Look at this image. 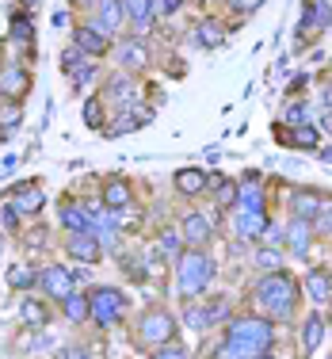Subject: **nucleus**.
<instances>
[{"mask_svg":"<svg viewBox=\"0 0 332 359\" xmlns=\"http://www.w3.org/2000/svg\"><path fill=\"white\" fill-rule=\"evenodd\" d=\"M77 50L80 54H88V58H100L103 50H107V35H100V31L92 27V23H88V27H77Z\"/></svg>","mask_w":332,"mask_h":359,"instance_id":"10","label":"nucleus"},{"mask_svg":"<svg viewBox=\"0 0 332 359\" xmlns=\"http://www.w3.org/2000/svg\"><path fill=\"white\" fill-rule=\"evenodd\" d=\"M153 0H123V12L134 20L137 31H149V20H153Z\"/></svg>","mask_w":332,"mask_h":359,"instance_id":"16","label":"nucleus"},{"mask_svg":"<svg viewBox=\"0 0 332 359\" xmlns=\"http://www.w3.org/2000/svg\"><path fill=\"white\" fill-rule=\"evenodd\" d=\"M126 309V298L123 291L115 287H96L92 295H88V317H92L96 325H115L119 317H123Z\"/></svg>","mask_w":332,"mask_h":359,"instance_id":"4","label":"nucleus"},{"mask_svg":"<svg viewBox=\"0 0 332 359\" xmlns=\"http://www.w3.org/2000/svg\"><path fill=\"white\" fill-rule=\"evenodd\" d=\"M153 359H188V352H183L180 344H165V348H160V352L153 356Z\"/></svg>","mask_w":332,"mask_h":359,"instance_id":"38","label":"nucleus"},{"mask_svg":"<svg viewBox=\"0 0 332 359\" xmlns=\"http://www.w3.org/2000/svg\"><path fill=\"white\" fill-rule=\"evenodd\" d=\"M12 35L20 38V43H23V38H27V35H31V23H27V15H23V12H20V15H15V20H12Z\"/></svg>","mask_w":332,"mask_h":359,"instance_id":"37","label":"nucleus"},{"mask_svg":"<svg viewBox=\"0 0 332 359\" xmlns=\"http://www.w3.org/2000/svg\"><path fill=\"white\" fill-rule=\"evenodd\" d=\"M225 317H229V306H225V302H218V306L210 302V306H206V325H214V321H225Z\"/></svg>","mask_w":332,"mask_h":359,"instance_id":"35","label":"nucleus"},{"mask_svg":"<svg viewBox=\"0 0 332 359\" xmlns=\"http://www.w3.org/2000/svg\"><path fill=\"white\" fill-rule=\"evenodd\" d=\"M92 73L96 69H92V61H88V65H80V69L73 73V80H77V85H88V80H92Z\"/></svg>","mask_w":332,"mask_h":359,"instance_id":"42","label":"nucleus"},{"mask_svg":"<svg viewBox=\"0 0 332 359\" xmlns=\"http://www.w3.org/2000/svg\"><path fill=\"white\" fill-rule=\"evenodd\" d=\"M195 35H199V43L202 46H222V31H218V23H199V31H195Z\"/></svg>","mask_w":332,"mask_h":359,"instance_id":"28","label":"nucleus"},{"mask_svg":"<svg viewBox=\"0 0 332 359\" xmlns=\"http://www.w3.org/2000/svg\"><path fill=\"white\" fill-rule=\"evenodd\" d=\"M210 279H214V260H210L206 252L191 249V252H180V256H176V291H180L183 298L202 295Z\"/></svg>","mask_w":332,"mask_h":359,"instance_id":"2","label":"nucleus"},{"mask_svg":"<svg viewBox=\"0 0 332 359\" xmlns=\"http://www.w3.org/2000/svg\"><path fill=\"white\" fill-rule=\"evenodd\" d=\"M160 249L176 256V252H180V237H176V233H165V237H160Z\"/></svg>","mask_w":332,"mask_h":359,"instance_id":"41","label":"nucleus"},{"mask_svg":"<svg viewBox=\"0 0 332 359\" xmlns=\"http://www.w3.org/2000/svg\"><path fill=\"white\" fill-rule=\"evenodd\" d=\"M180 8V0H160V12H176Z\"/></svg>","mask_w":332,"mask_h":359,"instance_id":"49","label":"nucleus"},{"mask_svg":"<svg viewBox=\"0 0 332 359\" xmlns=\"http://www.w3.org/2000/svg\"><path fill=\"white\" fill-rule=\"evenodd\" d=\"M27 85H31V77H27L23 65H8V69H0V96H4V100H20V96L27 92Z\"/></svg>","mask_w":332,"mask_h":359,"instance_id":"6","label":"nucleus"},{"mask_svg":"<svg viewBox=\"0 0 332 359\" xmlns=\"http://www.w3.org/2000/svg\"><path fill=\"white\" fill-rule=\"evenodd\" d=\"M237 203H241V210H264V191H260V184H256V176H248L237 184Z\"/></svg>","mask_w":332,"mask_h":359,"instance_id":"14","label":"nucleus"},{"mask_svg":"<svg viewBox=\"0 0 332 359\" xmlns=\"http://www.w3.org/2000/svg\"><path fill=\"white\" fill-rule=\"evenodd\" d=\"M8 283H12L15 291H23V287H31V283H35V275H31L27 268H12V272H8Z\"/></svg>","mask_w":332,"mask_h":359,"instance_id":"32","label":"nucleus"},{"mask_svg":"<svg viewBox=\"0 0 332 359\" xmlns=\"http://www.w3.org/2000/svg\"><path fill=\"white\" fill-rule=\"evenodd\" d=\"M214 359H245V356H241V352H233L229 344H222V348L214 352Z\"/></svg>","mask_w":332,"mask_h":359,"instance_id":"45","label":"nucleus"},{"mask_svg":"<svg viewBox=\"0 0 332 359\" xmlns=\"http://www.w3.org/2000/svg\"><path fill=\"white\" fill-rule=\"evenodd\" d=\"M305 119H310V111H305L302 103H290V108L282 111V122H294V126H302Z\"/></svg>","mask_w":332,"mask_h":359,"instance_id":"34","label":"nucleus"},{"mask_svg":"<svg viewBox=\"0 0 332 359\" xmlns=\"http://www.w3.org/2000/svg\"><path fill=\"white\" fill-rule=\"evenodd\" d=\"M294 207H298V218H313V214H321V210H325V203H321L313 191H298Z\"/></svg>","mask_w":332,"mask_h":359,"instance_id":"23","label":"nucleus"},{"mask_svg":"<svg viewBox=\"0 0 332 359\" xmlns=\"http://www.w3.org/2000/svg\"><path fill=\"white\" fill-rule=\"evenodd\" d=\"M66 23H69V12H54V27L61 31V27H66Z\"/></svg>","mask_w":332,"mask_h":359,"instance_id":"48","label":"nucleus"},{"mask_svg":"<svg viewBox=\"0 0 332 359\" xmlns=\"http://www.w3.org/2000/svg\"><path fill=\"white\" fill-rule=\"evenodd\" d=\"M20 314H23V321H27V325H46V309L38 306V302H31V298L20 306Z\"/></svg>","mask_w":332,"mask_h":359,"instance_id":"29","label":"nucleus"},{"mask_svg":"<svg viewBox=\"0 0 332 359\" xmlns=\"http://www.w3.org/2000/svg\"><path fill=\"white\" fill-rule=\"evenodd\" d=\"M233 226H237L241 237H260V233H267V214L264 210H237Z\"/></svg>","mask_w":332,"mask_h":359,"instance_id":"11","label":"nucleus"},{"mask_svg":"<svg viewBox=\"0 0 332 359\" xmlns=\"http://www.w3.org/2000/svg\"><path fill=\"white\" fill-rule=\"evenodd\" d=\"M61 226L69 233H88L92 230V218H88L84 207H61Z\"/></svg>","mask_w":332,"mask_h":359,"instance_id":"18","label":"nucleus"},{"mask_svg":"<svg viewBox=\"0 0 332 359\" xmlns=\"http://www.w3.org/2000/svg\"><path fill=\"white\" fill-rule=\"evenodd\" d=\"M260 359H267V356H260Z\"/></svg>","mask_w":332,"mask_h":359,"instance_id":"53","label":"nucleus"},{"mask_svg":"<svg viewBox=\"0 0 332 359\" xmlns=\"http://www.w3.org/2000/svg\"><path fill=\"white\" fill-rule=\"evenodd\" d=\"M126 203H130V187H126L123 180H111V184L103 187V207L107 210H126Z\"/></svg>","mask_w":332,"mask_h":359,"instance_id":"19","label":"nucleus"},{"mask_svg":"<svg viewBox=\"0 0 332 359\" xmlns=\"http://www.w3.org/2000/svg\"><path fill=\"white\" fill-rule=\"evenodd\" d=\"M61 302H66V317H69V321H84V317H88V295H77V291H73V295H66Z\"/></svg>","mask_w":332,"mask_h":359,"instance_id":"24","label":"nucleus"},{"mask_svg":"<svg viewBox=\"0 0 332 359\" xmlns=\"http://www.w3.org/2000/svg\"><path fill=\"white\" fill-rule=\"evenodd\" d=\"M61 359H88V352H84V348H66Z\"/></svg>","mask_w":332,"mask_h":359,"instance_id":"47","label":"nucleus"},{"mask_svg":"<svg viewBox=\"0 0 332 359\" xmlns=\"http://www.w3.org/2000/svg\"><path fill=\"white\" fill-rule=\"evenodd\" d=\"M271 340H275V325L267 317H237V321H229V332H225V344L245 359L267 356Z\"/></svg>","mask_w":332,"mask_h":359,"instance_id":"1","label":"nucleus"},{"mask_svg":"<svg viewBox=\"0 0 332 359\" xmlns=\"http://www.w3.org/2000/svg\"><path fill=\"white\" fill-rule=\"evenodd\" d=\"M27 4H35V0H27Z\"/></svg>","mask_w":332,"mask_h":359,"instance_id":"52","label":"nucleus"},{"mask_svg":"<svg viewBox=\"0 0 332 359\" xmlns=\"http://www.w3.org/2000/svg\"><path fill=\"white\" fill-rule=\"evenodd\" d=\"M119 119H123V122H115V126H111L107 134H130V130L145 126V122H149L153 115H149V111H145V108H134L130 115H119Z\"/></svg>","mask_w":332,"mask_h":359,"instance_id":"21","label":"nucleus"},{"mask_svg":"<svg viewBox=\"0 0 332 359\" xmlns=\"http://www.w3.org/2000/svg\"><path fill=\"white\" fill-rule=\"evenodd\" d=\"M38 283H43V291L50 298H66V295H73V272H66V268H46L43 275H38Z\"/></svg>","mask_w":332,"mask_h":359,"instance_id":"7","label":"nucleus"},{"mask_svg":"<svg viewBox=\"0 0 332 359\" xmlns=\"http://www.w3.org/2000/svg\"><path fill=\"white\" fill-rule=\"evenodd\" d=\"M325 103H329V108H332V88H329V92H325Z\"/></svg>","mask_w":332,"mask_h":359,"instance_id":"51","label":"nucleus"},{"mask_svg":"<svg viewBox=\"0 0 332 359\" xmlns=\"http://www.w3.org/2000/svg\"><path fill=\"white\" fill-rule=\"evenodd\" d=\"M305 295L313 302H332V275L329 272H310L305 275Z\"/></svg>","mask_w":332,"mask_h":359,"instance_id":"15","label":"nucleus"},{"mask_svg":"<svg viewBox=\"0 0 332 359\" xmlns=\"http://www.w3.org/2000/svg\"><path fill=\"white\" fill-rule=\"evenodd\" d=\"M294 298H298V287H294V279H290V275H282V272L264 275L260 287H256V302L264 306V314L279 317V321L294 314Z\"/></svg>","mask_w":332,"mask_h":359,"instance_id":"3","label":"nucleus"},{"mask_svg":"<svg viewBox=\"0 0 332 359\" xmlns=\"http://www.w3.org/2000/svg\"><path fill=\"white\" fill-rule=\"evenodd\" d=\"M80 65H84V54H80V50H66V54H61V69H66L69 77L80 69Z\"/></svg>","mask_w":332,"mask_h":359,"instance_id":"33","label":"nucleus"},{"mask_svg":"<svg viewBox=\"0 0 332 359\" xmlns=\"http://www.w3.org/2000/svg\"><path fill=\"white\" fill-rule=\"evenodd\" d=\"M142 340L145 344H157V348H165V344H172V337H176V321L165 314V309H153V314H145L142 317Z\"/></svg>","mask_w":332,"mask_h":359,"instance_id":"5","label":"nucleus"},{"mask_svg":"<svg viewBox=\"0 0 332 359\" xmlns=\"http://www.w3.org/2000/svg\"><path fill=\"white\" fill-rule=\"evenodd\" d=\"M188 325H195V329H202V325H206V314H202V309H191V314H188Z\"/></svg>","mask_w":332,"mask_h":359,"instance_id":"46","label":"nucleus"},{"mask_svg":"<svg viewBox=\"0 0 332 359\" xmlns=\"http://www.w3.org/2000/svg\"><path fill=\"white\" fill-rule=\"evenodd\" d=\"M321 161H329V165H332V149H321Z\"/></svg>","mask_w":332,"mask_h":359,"instance_id":"50","label":"nucleus"},{"mask_svg":"<svg viewBox=\"0 0 332 359\" xmlns=\"http://www.w3.org/2000/svg\"><path fill=\"white\" fill-rule=\"evenodd\" d=\"M321 337H325V325H321V317L313 314L310 321H305V332H302V348H305V356L313 352V348L321 344Z\"/></svg>","mask_w":332,"mask_h":359,"instance_id":"22","label":"nucleus"},{"mask_svg":"<svg viewBox=\"0 0 332 359\" xmlns=\"http://www.w3.org/2000/svg\"><path fill=\"white\" fill-rule=\"evenodd\" d=\"M66 249H69V256H77V260H84V264H96L100 260V241H96V233H73V237L66 241Z\"/></svg>","mask_w":332,"mask_h":359,"instance_id":"8","label":"nucleus"},{"mask_svg":"<svg viewBox=\"0 0 332 359\" xmlns=\"http://www.w3.org/2000/svg\"><path fill=\"white\" fill-rule=\"evenodd\" d=\"M287 237H290V252H294V256H305V252H310V244H313L310 222H305V218H294V222L287 226Z\"/></svg>","mask_w":332,"mask_h":359,"instance_id":"13","label":"nucleus"},{"mask_svg":"<svg viewBox=\"0 0 332 359\" xmlns=\"http://www.w3.org/2000/svg\"><path fill=\"white\" fill-rule=\"evenodd\" d=\"M100 35H111V31L123 27V0H100V20L92 23Z\"/></svg>","mask_w":332,"mask_h":359,"instance_id":"9","label":"nucleus"},{"mask_svg":"<svg viewBox=\"0 0 332 359\" xmlns=\"http://www.w3.org/2000/svg\"><path fill=\"white\" fill-rule=\"evenodd\" d=\"M15 122H20V108H4V130H15Z\"/></svg>","mask_w":332,"mask_h":359,"instance_id":"43","label":"nucleus"},{"mask_svg":"<svg viewBox=\"0 0 332 359\" xmlns=\"http://www.w3.org/2000/svg\"><path fill=\"white\" fill-rule=\"evenodd\" d=\"M15 214H35L38 207H43V191H38L35 184H23L20 191H15Z\"/></svg>","mask_w":332,"mask_h":359,"instance_id":"17","label":"nucleus"},{"mask_svg":"<svg viewBox=\"0 0 332 359\" xmlns=\"http://www.w3.org/2000/svg\"><path fill=\"white\" fill-rule=\"evenodd\" d=\"M233 4H237V12H256V8H264V0H233Z\"/></svg>","mask_w":332,"mask_h":359,"instance_id":"44","label":"nucleus"},{"mask_svg":"<svg viewBox=\"0 0 332 359\" xmlns=\"http://www.w3.org/2000/svg\"><path fill=\"white\" fill-rule=\"evenodd\" d=\"M313 27H317V20H313V8L305 4V8H302V20H298V35L305 38V31H313Z\"/></svg>","mask_w":332,"mask_h":359,"instance_id":"36","label":"nucleus"},{"mask_svg":"<svg viewBox=\"0 0 332 359\" xmlns=\"http://www.w3.org/2000/svg\"><path fill=\"white\" fill-rule=\"evenodd\" d=\"M214 237V226H210V218L206 214H188L183 218V241H191V244H202V241H210Z\"/></svg>","mask_w":332,"mask_h":359,"instance_id":"12","label":"nucleus"},{"mask_svg":"<svg viewBox=\"0 0 332 359\" xmlns=\"http://www.w3.org/2000/svg\"><path fill=\"white\" fill-rule=\"evenodd\" d=\"M119 54H123V65H130V69H137V65L145 61V46H142V43H134V38H126Z\"/></svg>","mask_w":332,"mask_h":359,"instance_id":"27","label":"nucleus"},{"mask_svg":"<svg viewBox=\"0 0 332 359\" xmlns=\"http://www.w3.org/2000/svg\"><path fill=\"white\" fill-rule=\"evenodd\" d=\"M256 264L267 268V272H271V268L279 272V268H282V252L279 249H260V252H256Z\"/></svg>","mask_w":332,"mask_h":359,"instance_id":"30","label":"nucleus"},{"mask_svg":"<svg viewBox=\"0 0 332 359\" xmlns=\"http://www.w3.org/2000/svg\"><path fill=\"white\" fill-rule=\"evenodd\" d=\"M111 96H115V100L134 103V85H130V80H123V77H115V80H111Z\"/></svg>","mask_w":332,"mask_h":359,"instance_id":"31","label":"nucleus"},{"mask_svg":"<svg viewBox=\"0 0 332 359\" xmlns=\"http://www.w3.org/2000/svg\"><path fill=\"white\" fill-rule=\"evenodd\" d=\"M313 20H317V27H329V23H332V8L317 4V8H313Z\"/></svg>","mask_w":332,"mask_h":359,"instance_id":"40","label":"nucleus"},{"mask_svg":"<svg viewBox=\"0 0 332 359\" xmlns=\"http://www.w3.org/2000/svg\"><path fill=\"white\" fill-rule=\"evenodd\" d=\"M214 199H218V207H233V203H237V184H233V180H218Z\"/></svg>","mask_w":332,"mask_h":359,"instance_id":"26","label":"nucleus"},{"mask_svg":"<svg viewBox=\"0 0 332 359\" xmlns=\"http://www.w3.org/2000/svg\"><path fill=\"white\" fill-rule=\"evenodd\" d=\"M287 145H305V149H313L317 145V130L310 126V122H302V130H294V134H279Z\"/></svg>","mask_w":332,"mask_h":359,"instance_id":"25","label":"nucleus"},{"mask_svg":"<svg viewBox=\"0 0 332 359\" xmlns=\"http://www.w3.org/2000/svg\"><path fill=\"white\" fill-rule=\"evenodd\" d=\"M176 187H180L183 195H199L202 187H206V176H202L199 168H180V173H176Z\"/></svg>","mask_w":332,"mask_h":359,"instance_id":"20","label":"nucleus"},{"mask_svg":"<svg viewBox=\"0 0 332 359\" xmlns=\"http://www.w3.org/2000/svg\"><path fill=\"white\" fill-rule=\"evenodd\" d=\"M84 122H88V126H100V122H103V115H100V103H84Z\"/></svg>","mask_w":332,"mask_h":359,"instance_id":"39","label":"nucleus"}]
</instances>
